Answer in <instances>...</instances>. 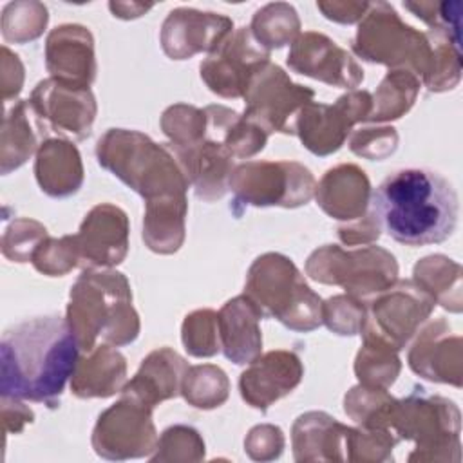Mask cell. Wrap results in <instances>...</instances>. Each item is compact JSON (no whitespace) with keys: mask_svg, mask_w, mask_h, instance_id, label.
Returning <instances> with one entry per match:
<instances>
[{"mask_svg":"<svg viewBox=\"0 0 463 463\" xmlns=\"http://www.w3.org/2000/svg\"><path fill=\"white\" fill-rule=\"evenodd\" d=\"M353 51L365 61L407 69L423 81L430 69L432 45L427 33L402 22L387 2L369 4L358 24Z\"/></svg>","mask_w":463,"mask_h":463,"instance_id":"7","label":"cell"},{"mask_svg":"<svg viewBox=\"0 0 463 463\" xmlns=\"http://www.w3.org/2000/svg\"><path fill=\"white\" fill-rule=\"evenodd\" d=\"M72 237L78 266L85 269L110 268L127 257L128 219L127 213L109 203L94 206Z\"/></svg>","mask_w":463,"mask_h":463,"instance_id":"16","label":"cell"},{"mask_svg":"<svg viewBox=\"0 0 463 463\" xmlns=\"http://www.w3.org/2000/svg\"><path fill=\"white\" fill-rule=\"evenodd\" d=\"M403 7L423 20L429 29H439L461 42V2H403Z\"/></svg>","mask_w":463,"mask_h":463,"instance_id":"41","label":"cell"},{"mask_svg":"<svg viewBox=\"0 0 463 463\" xmlns=\"http://www.w3.org/2000/svg\"><path fill=\"white\" fill-rule=\"evenodd\" d=\"M181 165L190 186L199 199L208 203L221 199L228 192L230 175L233 172V156L226 148L222 136L206 119V136L186 146L166 143Z\"/></svg>","mask_w":463,"mask_h":463,"instance_id":"18","label":"cell"},{"mask_svg":"<svg viewBox=\"0 0 463 463\" xmlns=\"http://www.w3.org/2000/svg\"><path fill=\"white\" fill-rule=\"evenodd\" d=\"M436 302L414 280H396L365 306L364 336H374L394 351L403 349L430 317Z\"/></svg>","mask_w":463,"mask_h":463,"instance_id":"10","label":"cell"},{"mask_svg":"<svg viewBox=\"0 0 463 463\" xmlns=\"http://www.w3.org/2000/svg\"><path fill=\"white\" fill-rule=\"evenodd\" d=\"M392 432L416 443L409 461H459L461 414L452 400L430 394L423 387L398 400Z\"/></svg>","mask_w":463,"mask_h":463,"instance_id":"6","label":"cell"},{"mask_svg":"<svg viewBox=\"0 0 463 463\" xmlns=\"http://www.w3.org/2000/svg\"><path fill=\"white\" fill-rule=\"evenodd\" d=\"M412 280L425 289L436 304L452 313L463 307L461 266L445 255H429L416 262Z\"/></svg>","mask_w":463,"mask_h":463,"instance_id":"30","label":"cell"},{"mask_svg":"<svg viewBox=\"0 0 463 463\" xmlns=\"http://www.w3.org/2000/svg\"><path fill=\"white\" fill-rule=\"evenodd\" d=\"M318 206L338 221H356L367 215L371 184L365 172L356 165L329 168L315 186Z\"/></svg>","mask_w":463,"mask_h":463,"instance_id":"23","label":"cell"},{"mask_svg":"<svg viewBox=\"0 0 463 463\" xmlns=\"http://www.w3.org/2000/svg\"><path fill=\"white\" fill-rule=\"evenodd\" d=\"M228 389L230 383L224 371L217 365L204 364L188 367L183 378L181 394L197 409H213L226 402Z\"/></svg>","mask_w":463,"mask_h":463,"instance_id":"35","label":"cell"},{"mask_svg":"<svg viewBox=\"0 0 463 463\" xmlns=\"http://www.w3.org/2000/svg\"><path fill=\"white\" fill-rule=\"evenodd\" d=\"M36 181L51 197H67L80 190L83 166L78 148L63 137H47L38 152L34 165Z\"/></svg>","mask_w":463,"mask_h":463,"instance_id":"27","label":"cell"},{"mask_svg":"<svg viewBox=\"0 0 463 463\" xmlns=\"http://www.w3.org/2000/svg\"><path fill=\"white\" fill-rule=\"evenodd\" d=\"M326 18L340 24L360 22L369 9V2H317Z\"/></svg>","mask_w":463,"mask_h":463,"instance_id":"44","label":"cell"},{"mask_svg":"<svg viewBox=\"0 0 463 463\" xmlns=\"http://www.w3.org/2000/svg\"><path fill=\"white\" fill-rule=\"evenodd\" d=\"M186 371L188 364L181 354L170 347H161L141 362L139 371L125 383L121 392L154 409L157 403L181 394Z\"/></svg>","mask_w":463,"mask_h":463,"instance_id":"25","label":"cell"},{"mask_svg":"<svg viewBox=\"0 0 463 463\" xmlns=\"http://www.w3.org/2000/svg\"><path fill=\"white\" fill-rule=\"evenodd\" d=\"M34 268L45 275L60 277L78 266V255L71 235L60 239L45 237L31 257Z\"/></svg>","mask_w":463,"mask_h":463,"instance_id":"40","label":"cell"},{"mask_svg":"<svg viewBox=\"0 0 463 463\" xmlns=\"http://www.w3.org/2000/svg\"><path fill=\"white\" fill-rule=\"evenodd\" d=\"M338 237L345 244H358V242H371L380 237V228L371 213L364 215L362 219L353 221L347 226L338 228Z\"/></svg>","mask_w":463,"mask_h":463,"instance_id":"45","label":"cell"},{"mask_svg":"<svg viewBox=\"0 0 463 463\" xmlns=\"http://www.w3.org/2000/svg\"><path fill=\"white\" fill-rule=\"evenodd\" d=\"M260 318L262 313L246 295H239L221 307L217 313L219 338L221 351L228 360L237 365H244L260 354Z\"/></svg>","mask_w":463,"mask_h":463,"instance_id":"26","label":"cell"},{"mask_svg":"<svg viewBox=\"0 0 463 463\" xmlns=\"http://www.w3.org/2000/svg\"><path fill=\"white\" fill-rule=\"evenodd\" d=\"M351 427L338 423L326 412L300 414L293 423V454L297 461H344L349 459Z\"/></svg>","mask_w":463,"mask_h":463,"instance_id":"24","label":"cell"},{"mask_svg":"<svg viewBox=\"0 0 463 463\" xmlns=\"http://www.w3.org/2000/svg\"><path fill=\"white\" fill-rule=\"evenodd\" d=\"M257 42L271 49H280L300 34V20L293 5L284 2H275L255 11L250 25Z\"/></svg>","mask_w":463,"mask_h":463,"instance_id":"34","label":"cell"},{"mask_svg":"<svg viewBox=\"0 0 463 463\" xmlns=\"http://www.w3.org/2000/svg\"><path fill=\"white\" fill-rule=\"evenodd\" d=\"M304 367L293 351H269L250 362L239 378L242 400L266 412L269 405L289 394L302 380Z\"/></svg>","mask_w":463,"mask_h":463,"instance_id":"21","label":"cell"},{"mask_svg":"<svg viewBox=\"0 0 463 463\" xmlns=\"http://www.w3.org/2000/svg\"><path fill=\"white\" fill-rule=\"evenodd\" d=\"M109 7L114 13V16L128 20V18H137L143 13H146L152 7V4H119V2L114 4V2H110Z\"/></svg>","mask_w":463,"mask_h":463,"instance_id":"46","label":"cell"},{"mask_svg":"<svg viewBox=\"0 0 463 463\" xmlns=\"http://www.w3.org/2000/svg\"><path fill=\"white\" fill-rule=\"evenodd\" d=\"M67 322L89 353L101 336L114 347L134 342L139 335V317L132 307V291L127 277L112 269H85L69 293Z\"/></svg>","mask_w":463,"mask_h":463,"instance_id":"3","label":"cell"},{"mask_svg":"<svg viewBox=\"0 0 463 463\" xmlns=\"http://www.w3.org/2000/svg\"><path fill=\"white\" fill-rule=\"evenodd\" d=\"M420 78L407 69H392L378 85L373 99V109L367 121L383 123L402 118L416 101Z\"/></svg>","mask_w":463,"mask_h":463,"instance_id":"31","label":"cell"},{"mask_svg":"<svg viewBox=\"0 0 463 463\" xmlns=\"http://www.w3.org/2000/svg\"><path fill=\"white\" fill-rule=\"evenodd\" d=\"M161 128L170 137V145H194L206 136V114L197 107L177 103L163 112Z\"/></svg>","mask_w":463,"mask_h":463,"instance_id":"37","label":"cell"},{"mask_svg":"<svg viewBox=\"0 0 463 463\" xmlns=\"http://www.w3.org/2000/svg\"><path fill=\"white\" fill-rule=\"evenodd\" d=\"M371 109L367 90H351L333 105L311 101L297 116L295 134L315 156H329L344 145L354 123L367 121Z\"/></svg>","mask_w":463,"mask_h":463,"instance_id":"14","label":"cell"},{"mask_svg":"<svg viewBox=\"0 0 463 463\" xmlns=\"http://www.w3.org/2000/svg\"><path fill=\"white\" fill-rule=\"evenodd\" d=\"M45 58L51 76L65 85L89 89L96 78L94 40L83 25L54 27L47 36Z\"/></svg>","mask_w":463,"mask_h":463,"instance_id":"22","label":"cell"},{"mask_svg":"<svg viewBox=\"0 0 463 463\" xmlns=\"http://www.w3.org/2000/svg\"><path fill=\"white\" fill-rule=\"evenodd\" d=\"M371 215L380 232L405 246L447 241L458 224L459 203L452 184L427 168H403L371 192Z\"/></svg>","mask_w":463,"mask_h":463,"instance_id":"2","label":"cell"},{"mask_svg":"<svg viewBox=\"0 0 463 463\" xmlns=\"http://www.w3.org/2000/svg\"><path fill=\"white\" fill-rule=\"evenodd\" d=\"M391 345L374 338L364 336V345L360 347L354 360V373L362 385L387 389L400 374V358Z\"/></svg>","mask_w":463,"mask_h":463,"instance_id":"33","label":"cell"},{"mask_svg":"<svg viewBox=\"0 0 463 463\" xmlns=\"http://www.w3.org/2000/svg\"><path fill=\"white\" fill-rule=\"evenodd\" d=\"M125 356L110 344L96 345L80 358L71 376V391L78 398H109L125 387Z\"/></svg>","mask_w":463,"mask_h":463,"instance_id":"28","label":"cell"},{"mask_svg":"<svg viewBox=\"0 0 463 463\" xmlns=\"http://www.w3.org/2000/svg\"><path fill=\"white\" fill-rule=\"evenodd\" d=\"M80 360V344L58 315L36 317L9 327L0 342V391L7 400L60 405Z\"/></svg>","mask_w":463,"mask_h":463,"instance_id":"1","label":"cell"},{"mask_svg":"<svg viewBox=\"0 0 463 463\" xmlns=\"http://www.w3.org/2000/svg\"><path fill=\"white\" fill-rule=\"evenodd\" d=\"M322 322L336 335H356L365 322V302L351 295H336L322 302Z\"/></svg>","mask_w":463,"mask_h":463,"instance_id":"39","label":"cell"},{"mask_svg":"<svg viewBox=\"0 0 463 463\" xmlns=\"http://www.w3.org/2000/svg\"><path fill=\"white\" fill-rule=\"evenodd\" d=\"M183 345L192 356H213L221 351L219 320L213 309H197L184 317L181 329Z\"/></svg>","mask_w":463,"mask_h":463,"instance_id":"36","label":"cell"},{"mask_svg":"<svg viewBox=\"0 0 463 463\" xmlns=\"http://www.w3.org/2000/svg\"><path fill=\"white\" fill-rule=\"evenodd\" d=\"M29 107L43 136L56 132L78 141L90 136L96 118V99L90 89L65 85L49 78L36 85Z\"/></svg>","mask_w":463,"mask_h":463,"instance_id":"15","label":"cell"},{"mask_svg":"<svg viewBox=\"0 0 463 463\" xmlns=\"http://www.w3.org/2000/svg\"><path fill=\"white\" fill-rule=\"evenodd\" d=\"M242 98L246 103L242 116L266 134H295L297 116L313 101L315 92L293 83L279 65L269 61L251 78Z\"/></svg>","mask_w":463,"mask_h":463,"instance_id":"11","label":"cell"},{"mask_svg":"<svg viewBox=\"0 0 463 463\" xmlns=\"http://www.w3.org/2000/svg\"><path fill=\"white\" fill-rule=\"evenodd\" d=\"M288 65L298 74L335 87L354 89L364 81V69L351 54L329 36L315 31L295 38L288 52Z\"/></svg>","mask_w":463,"mask_h":463,"instance_id":"17","label":"cell"},{"mask_svg":"<svg viewBox=\"0 0 463 463\" xmlns=\"http://www.w3.org/2000/svg\"><path fill=\"white\" fill-rule=\"evenodd\" d=\"M315 177L297 161H248L237 165L230 175L228 190L241 206L307 204L315 195Z\"/></svg>","mask_w":463,"mask_h":463,"instance_id":"9","label":"cell"},{"mask_svg":"<svg viewBox=\"0 0 463 463\" xmlns=\"http://www.w3.org/2000/svg\"><path fill=\"white\" fill-rule=\"evenodd\" d=\"M157 439L152 407L127 394L99 414L92 430L94 452L105 459L148 456Z\"/></svg>","mask_w":463,"mask_h":463,"instance_id":"12","label":"cell"},{"mask_svg":"<svg viewBox=\"0 0 463 463\" xmlns=\"http://www.w3.org/2000/svg\"><path fill=\"white\" fill-rule=\"evenodd\" d=\"M244 295L262 317H271L293 331H313L322 324V300L302 273L282 253H264L248 269Z\"/></svg>","mask_w":463,"mask_h":463,"instance_id":"5","label":"cell"},{"mask_svg":"<svg viewBox=\"0 0 463 463\" xmlns=\"http://www.w3.org/2000/svg\"><path fill=\"white\" fill-rule=\"evenodd\" d=\"M204 458V441L199 432L186 425L168 427L157 439L150 461H199Z\"/></svg>","mask_w":463,"mask_h":463,"instance_id":"38","label":"cell"},{"mask_svg":"<svg viewBox=\"0 0 463 463\" xmlns=\"http://www.w3.org/2000/svg\"><path fill=\"white\" fill-rule=\"evenodd\" d=\"M398 400L387 389L367 385L353 387L344 398L345 414L362 429H387L392 430V418Z\"/></svg>","mask_w":463,"mask_h":463,"instance_id":"32","label":"cell"},{"mask_svg":"<svg viewBox=\"0 0 463 463\" xmlns=\"http://www.w3.org/2000/svg\"><path fill=\"white\" fill-rule=\"evenodd\" d=\"M244 447L251 459H275L284 449L282 430L275 425H257L248 432Z\"/></svg>","mask_w":463,"mask_h":463,"instance_id":"43","label":"cell"},{"mask_svg":"<svg viewBox=\"0 0 463 463\" xmlns=\"http://www.w3.org/2000/svg\"><path fill=\"white\" fill-rule=\"evenodd\" d=\"M398 146V134L394 127H367L351 136L349 148L365 159L382 161Z\"/></svg>","mask_w":463,"mask_h":463,"instance_id":"42","label":"cell"},{"mask_svg":"<svg viewBox=\"0 0 463 463\" xmlns=\"http://www.w3.org/2000/svg\"><path fill=\"white\" fill-rule=\"evenodd\" d=\"M269 63V51L262 47L250 27L232 31L201 61L203 81L222 98L244 96L251 78Z\"/></svg>","mask_w":463,"mask_h":463,"instance_id":"13","label":"cell"},{"mask_svg":"<svg viewBox=\"0 0 463 463\" xmlns=\"http://www.w3.org/2000/svg\"><path fill=\"white\" fill-rule=\"evenodd\" d=\"M186 197H172L146 203L143 217L145 244L156 253H174L184 241Z\"/></svg>","mask_w":463,"mask_h":463,"instance_id":"29","label":"cell"},{"mask_svg":"<svg viewBox=\"0 0 463 463\" xmlns=\"http://www.w3.org/2000/svg\"><path fill=\"white\" fill-rule=\"evenodd\" d=\"M96 156L103 168L143 195L146 203L186 197L190 183L172 150L141 132L107 130L96 145Z\"/></svg>","mask_w":463,"mask_h":463,"instance_id":"4","label":"cell"},{"mask_svg":"<svg viewBox=\"0 0 463 463\" xmlns=\"http://www.w3.org/2000/svg\"><path fill=\"white\" fill-rule=\"evenodd\" d=\"M463 340L443 318L429 322L409 351L411 369L425 380L461 387Z\"/></svg>","mask_w":463,"mask_h":463,"instance_id":"20","label":"cell"},{"mask_svg":"<svg viewBox=\"0 0 463 463\" xmlns=\"http://www.w3.org/2000/svg\"><path fill=\"white\" fill-rule=\"evenodd\" d=\"M306 271L313 280L342 286L347 295L360 300L378 295L398 280L394 255L380 246L345 251L326 244L309 255Z\"/></svg>","mask_w":463,"mask_h":463,"instance_id":"8","label":"cell"},{"mask_svg":"<svg viewBox=\"0 0 463 463\" xmlns=\"http://www.w3.org/2000/svg\"><path fill=\"white\" fill-rule=\"evenodd\" d=\"M233 22L219 13L177 7L161 27V47L172 60H186L197 52H212L230 33Z\"/></svg>","mask_w":463,"mask_h":463,"instance_id":"19","label":"cell"}]
</instances>
